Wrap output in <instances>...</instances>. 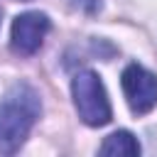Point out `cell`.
<instances>
[{"instance_id": "6da1fadb", "label": "cell", "mask_w": 157, "mask_h": 157, "mask_svg": "<svg viewBox=\"0 0 157 157\" xmlns=\"http://www.w3.org/2000/svg\"><path fill=\"white\" fill-rule=\"evenodd\" d=\"M42 115L39 93L29 83H15L0 98V155H15Z\"/></svg>"}, {"instance_id": "7a4b0ae2", "label": "cell", "mask_w": 157, "mask_h": 157, "mask_svg": "<svg viewBox=\"0 0 157 157\" xmlns=\"http://www.w3.org/2000/svg\"><path fill=\"white\" fill-rule=\"evenodd\" d=\"M71 96L76 113L86 125L101 128L110 120V101L96 71H78L71 81Z\"/></svg>"}, {"instance_id": "3957f363", "label": "cell", "mask_w": 157, "mask_h": 157, "mask_svg": "<svg viewBox=\"0 0 157 157\" xmlns=\"http://www.w3.org/2000/svg\"><path fill=\"white\" fill-rule=\"evenodd\" d=\"M120 83H123L125 101L135 115H145L157 105V76L147 71L145 66L140 64L125 66Z\"/></svg>"}, {"instance_id": "277c9868", "label": "cell", "mask_w": 157, "mask_h": 157, "mask_svg": "<svg viewBox=\"0 0 157 157\" xmlns=\"http://www.w3.org/2000/svg\"><path fill=\"white\" fill-rule=\"evenodd\" d=\"M49 29H52V22L44 12H22L12 20L10 49L20 56H32L34 52L42 49Z\"/></svg>"}, {"instance_id": "5b68a950", "label": "cell", "mask_w": 157, "mask_h": 157, "mask_svg": "<svg viewBox=\"0 0 157 157\" xmlns=\"http://www.w3.org/2000/svg\"><path fill=\"white\" fill-rule=\"evenodd\" d=\"M98 152L105 155V157H135V155H140V142H137V137L132 132L115 130L103 140Z\"/></svg>"}, {"instance_id": "8992f818", "label": "cell", "mask_w": 157, "mask_h": 157, "mask_svg": "<svg viewBox=\"0 0 157 157\" xmlns=\"http://www.w3.org/2000/svg\"><path fill=\"white\" fill-rule=\"evenodd\" d=\"M71 5L86 15H96L101 10V0H71Z\"/></svg>"}, {"instance_id": "52a82bcc", "label": "cell", "mask_w": 157, "mask_h": 157, "mask_svg": "<svg viewBox=\"0 0 157 157\" xmlns=\"http://www.w3.org/2000/svg\"><path fill=\"white\" fill-rule=\"evenodd\" d=\"M0 17H2V12H0Z\"/></svg>"}]
</instances>
